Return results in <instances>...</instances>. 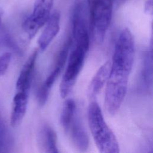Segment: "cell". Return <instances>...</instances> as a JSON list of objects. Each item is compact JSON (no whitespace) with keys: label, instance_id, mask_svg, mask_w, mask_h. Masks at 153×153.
<instances>
[{"label":"cell","instance_id":"obj_1","mask_svg":"<svg viewBox=\"0 0 153 153\" xmlns=\"http://www.w3.org/2000/svg\"><path fill=\"white\" fill-rule=\"evenodd\" d=\"M88 123L94 143L100 152H119L117 137L105 121L102 111L95 101H92L88 106Z\"/></svg>","mask_w":153,"mask_h":153},{"label":"cell","instance_id":"obj_2","mask_svg":"<svg viewBox=\"0 0 153 153\" xmlns=\"http://www.w3.org/2000/svg\"><path fill=\"white\" fill-rule=\"evenodd\" d=\"M72 43L74 47L69 54L67 67L59 87L62 98H66L70 94L76 82L88 51L90 38H85Z\"/></svg>","mask_w":153,"mask_h":153},{"label":"cell","instance_id":"obj_3","mask_svg":"<svg viewBox=\"0 0 153 153\" xmlns=\"http://www.w3.org/2000/svg\"><path fill=\"white\" fill-rule=\"evenodd\" d=\"M90 33L102 43L110 26L114 0H87Z\"/></svg>","mask_w":153,"mask_h":153},{"label":"cell","instance_id":"obj_4","mask_svg":"<svg viewBox=\"0 0 153 153\" xmlns=\"http://www.w3.org/2000/svg\"><path fill=\"white\" fill-rule=\"evenodd\" d=\"M134 57V42L130 31L126 28L121 30L116 41L111 69L130 74Z\"/></svg>","mask_w":153,"mask_h":153},{"label":"cell","instance_id":"obj_5","mask_svg":"<svg viewBox=\"0 0 153 153\" xmlns=\"http://www.w3.org/2000/svg\"><path fill=\"white\" fill-rule=\"evenodd\" d=\"M129 75L110 71L105 94V107L108 113L115 115L120 108L127 90Z\"/></svg>","mask_w":153,"mask_h":153},{"label":"cell","instance_id":"obj_6","mask_svg":"<svg viewBox=\"0 0 153 153\" xmlns=\"http://www.w3.org/2000/svg\"><path fill=\"white\" fill-rule=\"evenodd\" d=\"M54 0H35L33 10L22 23V29L28 39H32L46 23L51 13Z\"/></svg>","mask_w":153,"mask_h":153},{"label":"cell","instance_id":"obj_7","mask_svg":"<svg viewBox=\"0 0 153 153\" xmlns=\"http://www.w3.org/2000/svg\"><path fill=\"white\" fill-rule=\"evenodd\" d=\"M71 139L74 146L80 151H85L89 145V139L81 120L76 112L71 120L68 130L65 132Z\"/></svg>","mask_w":153,"mask_h":153},{"label":"cell","instance_id":"obj_8","mask_svg":"<svg viewBox=\"0 0 153 153\" xmlns=\"http://www.w3.org/2000/svg\"><path fill=\"white\" fill-rule=\"evenodd\" d=\"M60 14L57 11L52 12L44 25L45 27L41 33L38 43L42 51H45L60 30Z\"/></svg>","mask_w":153,"mask_h":153},{"label":"cell","instance_id":"obj_9","mask_svg":"<svg viewBox=\"0 0 153 153\" xmlns=\"http://www.w3.org/2000/svg\"><path fill=\"white\" fill-rule=\"evenodd\" d=\"M38 51H34L23 65L16 82V91L29 92Z\"/></svg>","mask_w":153,"mask_h":153},{"label":"cell","instance_id":"obj_10","mask_svg":"<svg viewBox=\"0 0 153 153\" xmlns=\"http://www.w3.org/2000/svg\"><path fill=\"white\" fill-rule=\"evenodd\" d=\"M72 44V39L71 37L69 36L64 42L63 46L59 51L57 57L56 58L53 69L51 71L50 74L47 77L45 82L43 83V84L47 88L51 89L56 79L60 75L68 60L69 51Z\"/></svg>","mask_w":153,"mask_h":153},{"label":"cell","instance_id":"obj_11","mask_svg":"<svg viewBox=\"0 0 153 153\" xmlns=\"http://www.w3.org/2000/svg\"><path fill=\"white\" fill-rule=\"evenodd\" d=\"M111 66V61H107L99 68L88 87L87 96L88 99H94L105 84H106L110 74Z\"/></svg>","mask_w":153,"mask_h":153},{"label":"cell","instance_id":"obj_12","mask_svg":"<svg viewBox=\"0 0 153 153\" xmlns=\"http://www.w3.org/2000/svg\"><path fill=\"white\" fill-rule=\"evenodd\" d=\"M28 98L29 93L16 91L13 100L10 117V123L13 127H16L22 123L26 112Z\"/></svg>","mask_w":153,"mask_h":153},{"label":"cell","instance_id":"obj_13","mask_svg":"<svg viewBox=\"0 0 153 153\" xmlns=\"http://www.w3.org/2000/svg\"><path fill=\"white\" fill-rule=\"evenodd\" d=\"M38 144L41 152L47 153L59 152L57 146V135L53 128L44 125L38 134Z\"/></svg>","mask_w":153,"mask_h":153},{"label":"cell","instance_id":"obj_14","mask_svg":"<svg viewBox=\"0 0 153 153\" xmlns=\"http://www.w3.org/2000/svg\"><path fill=\"white\" fill-rule=\"evenodd\" d=\"M151 52V50H147L145 52L140 73V81L142 84V87L146 91H149L152 87V65Z\"/></svg>","mask_w":153,"mask_h":153},{"label":"cell","instance_id":"obj_15","mask_svg":"<svg viewBox=\"0 0 153 153\" xmlns=\"http://www.w3.org/2000/svg\"><path fill=\"white\" fill-rule=\"evenodd\" d=\"M76 112L75 101L72 99H66L63 103L60 115V124L65 132L68 130L69 124Z\"/></svg>","mask_w":153,"mask_h":153},{"label":"cell","instance_id":"obj_16","mask_svg":"<svg viewBox=\"0 0 153 153\" xmlns=\"http://www.w3.org/2000/svg\"><path fill=\"white\" fill-rule=\"evenodd\" d=\"M11 145V137L5 125L0 120V153L8 152Z\"/></svg>","mask_w":153,"mask_h":153},{"label":"cell","instance_id":"obj_17","mask_svg":"<svg viewBox=\"0 0 153 153\" xmlns=\"http://www.w3.org/2000/svg\"><path fill=\"white\" fill-rule=\"evenodd\" d=\"M50 89L45 86L43 84L39 87L37 91V100L41 106H44L47 101Z\"/></svg>","mask_w":153,"mask_h":153},{"label":"cell","instance_id":"obj_18","mask_svg":"<svg viewBox=\"0 0 153 153\" xmlns=\"http://www.w3.org/2000/svg\"><path fill=\"white\" fill-rule=\"evenodd\" d=\"M11 59V54L5 53L0 56V76L7 70Z\"/></svg>","mask_w":153,"mask_h":153},{"label":"cell","instance_id":"obj_19","mask_svg":"<svg viewBox=\"0 0 153 153\" xmlns=\"http://www.w3.org/2000/svg\"><path fill=\"white\" fill-rule=\"evenodd\" d=\"M145 11L149 13H152V0H148L145 4Z\"/></svg>","mask_w":153,"mask_h":153},{"label":"cell","instance_id":"obj_20","mask_svg":"<svg viewBox=\"0 0 153 153\" xmlns=\"http://www.w3.org/2000/svg\"><path fill=\"white\" fill-rule=\"evenodd\" d=\"M3 16V10L1 8H0V31L2 28V19Z\"/></svg>","mask_w":153,"mask_h":153},{"label":"cell","instance_id":"obj_21","mask_svg":"<svg viewBox=\"0 0 153 153\" xmlns=\"http://www.w3.org/2000/svg\"><path fill=\"white\" fill-rule=\"evenodd\" d=\"M126 0H114V3L116 2L118 5L121 4L122 3H124Z\"/></svg>","mask_w":153,"mask_h":153}]
</instances>
